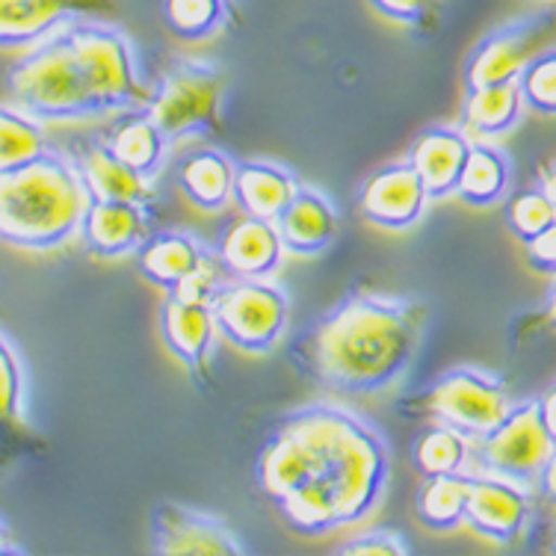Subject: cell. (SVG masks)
Returning a JSON list of instances; mask_svg holds the SVG:
<instances>
[{
	"mask_svg": "<svg viewBox=\"0 0 556 556\" xmlns=\"http://www.w3.org/2000/svg\"><path fill=\"white\" fill-rule=\"evenodd\" d=\"M391 453L362 415L311 403L285 415L257 459V485L290 533L323 539L382 506Z\"/></svg>",
	"mask_w": 556,
	"mask_h": 556,
	"instance_id": "obj_1",
	"label": "cell"
},
{
	"mask_svg": "<svg viewBox=\"0 0 556 556\" xmlns=\"http://www.w3.org/2000/svg\"><path fill=\"white\" fill-rule=\"evenodd\" d=\"M151 92L128 33L96 18L27 48L3 77V104L45 125L128 116L149 104Z\"/></svg>",
	"mask_w": 556,
	"mask_h": 556,
	"instance_id": "obj_2",
	"label": "cell"
},
{
	"mask_svg": "<svg viewBox=\"0 0 556 556\" xmlns=\"http://www.w3.org/2000/svg\"><path fill=\"white\" fill-rule=\"evenodd\" d=\"M427 305L388 293H350L293 338L290 367L311 386L374 396L396 386L420 350Z\"/></svg>",
	"mask_w": 556,
	"mask_h": 556,
	"instance_id": "obj_3",
	"label": "cell"
},
{
	"mask_svg": "<svg viewBox=\"0 0 556 556\" xmlns=\"http://www.w3.org/2000/svg\"><path fill=\"white\" fill-rule=\"evenodd\" d=\"M89 202L77 163L48 151L30 166L0 175V237L22 252H54L84 228Z\"/></svg>",
	"mask_w": 556,
	"mask_h": 556,
	"instance_id": "obj_4",
	"label": "cell"
},
{
	"mask_svg": "<svg viewBox=\"0 0 556 556\" xmlns=\"http://www.w3.org/2000/svg\"><path fill=\"white\" fill-rule=\"evenodd\" d=\"M225 96H228V80L219 65L193 56H178L166 68V75L154 84L146 110L163 130L169 149H175L190 139L223 134Z\"/></svg>",
	"mask_w": 556,
	"mask_h": 556,
	"instance_id": "obj_5",
	"label": "cell"
},
{
	"mask_svg": "<svg viewBox=\"0 0 556 556\" xmlns=\"http://www.w3.org/2000/svg\"><path fill=\"white\" fill-rule=\"evenodd\" d=\"M509 406L513 403L501 376L485 374L480 367H456L432 379L424 391L403 396L396 412L406 420L447 424L471 441H480L501 424Z\"/></svg>",
	"mask_w": 556,
	"mask_h": 556,
	"instance_id": "obj_6",
	"label": "cell"
},
{
	"mask_svg": "<svg viewBox=\"0 0 556 556\" xmlns=\"http://www.w3.org/2000/svg\"><path fill=\"white\" fill-rule=\"evenodd\" d=\"M556 441L542 415V400L513 403L497 427L473 441L477 471L535 489L547 462L554 459Z\"/></svg>",
	"mask_w": 556,
	"mask_h": 556,
	"instance_id": "obj_7",
	"label": "cell"
},
{
	"mask_svg": "<svg viewBox=\"0 0 556 556\" xmlns=\"http://www.w3.org/2000/svg\"><path fill=\"white\" fill-rule=\"evenodd\" d=\"M211 308L216 332L249 355L273 353L290 320L288 290L273 278H231Z\"/></svg>",
	"mask_w": 556,
	"mask_h": 556,
	"instance_id": "obj_8",
	"label": "cell"
},
{
	"mask_svg": "<svg viewBox=\"0 0 556 556\" xmlns=\"http://www.w3.org/2000/svg\"><path fill=\"white\" fill-rule=\"evenodd\" d=\"M556 24V10L518 15L513 22L485 33L465 65V89L503 84L521 77L527 63L542 51V42Z\"/></svg>",
	"mask_w": 556,
	"mask_h": 556,
	"instance_id": "obj_9",
	"label": "cell"
},
{
	"mask_svg": "<svg viewBox=\"0 0 556 556\" xmlns=\"http://www.w3.org/2000/svg\"><path fill=\"white\" fill-rule=\"evenodd\" d=\"M151 554L161 556H235L247 554L235 527L214 513L184 503H154L149 518Z\"/></svg>",
	"mask_w": 556,
	"mask_h": 556,
	"instance_id": "obj_10",
	"label": "cell"
},
{
	"mask_svg": "<svg viewBox=\"0 0 556 556\" xmlns=\"http://www.w3.org/2000/svg\"><path fill=\"white\" fill-rule=\"evenodd\" d=\"M116 12L118 0H0V42L27 51L68 24Z\"/></svg>",
	"mask_w": 556,
	"mask_h": 556,
	"instance_id": "obj_11",
	"label": "cell"
},
{
	"mask_svg": "<svg viewBox=\"0 0 556 556\" xmlns=\"http://www.w3.org/2000/svg\"><path fill=\"white\" fill-rule=\"evenodd\" d=\"M530 518H533L530 489L492 473L473 471L468 509H465L468 530L494 545H513L527 533Z\"/></svg>",
	"mask_w": 556,
	"mask_h": 556,
	"instance_id": "obj_12",
	"label": "cell"
},
{
	"mask_svg": "<svg viewBox=\"0 0 556 556\" xmlns=\"http://www.w3.org/2000/svg\"><path fill=\"white\" fill-rule=\"evenodd\" d=\"M432 202L420 175L408 161L386 163L364 181L358 193V214L376 228L408 231Z\"/></svg>",
	"mask_w": 556,
	"mask_h": 556,
	"instance_id": "obj_13",
	"label": "cell"
},
{
	"mask_svg": "<svg viewBox=\"0 0 556 556\" xmlns=\"http://www.w3.org/2000/svg\"><path fill=\"white\" fill-rule=\"evenodd\" d=\"M161 334L169 353L187 367V374L202 391H214L211 379V350H214L216 320L211 305H193L175 296H163Z\"/></svg>",
	"mask_w": 556,
	"mask_h": 556,
	"instance_id": "obj_14",
	"label": "cell"
},
{
	"mask_svg": "<svg viewBox=\"0 0 556 556\" xmlns=\"http://www.w3.org/2000/svg\"><path fill=\"white\" fill-rule=\"evenodd\" d=\"M471 146L473 142L468 137V130L447 128V125L424 130L412 142L406 161L415 166L432 202H444L450 195H456Z\"/></svg>",
	"mask_w": 556,
	"mask_h": 556,
	"instance_id": "obj_15",
	"label": "cell"
},
{
	"mask_svg": "<svg viewBox=\"0 0 556 556\" xmlns=\"http://www.w3.org/2000/svg\"><path fill=\"white\" fill-rule=\"evenodd\" d=\"M80 235L92 255L125 257L146 247V240L151 237V223L142 204L122 202V199H92Z\"/></svg>",
	"mask_w": 556,
	"mask_h": 556,
	"instance_id": "obj_16",
	"label": "cell"
},
{
	"mask_svg": "<svg viewBox=\"0 0 556 556\" xmlns=\"http://www.w3.org/2000/svg\"><path fill=\"white\" fill-rule=\"evenodd\" d=\"M285 240L278 231V223L261 219V216H247L225 231L219 243V261L225 273L235 278H269L276 276L285 255Z\"/></svg>",
	"mask_w": 556,
	"mask_h": 556,
	"instance_id": "obj_17",
	"label": "cell"
},
{
	"mask_svg": "<svg viewBox=\"0 0 556 556\" xmlns=\"http://www.w3.org/2000/svg\"><path fill=\"white\" fill-rule=\"evenodd\" d=\"M75 163L92 199H122V202H137L142 207L154 202V178L122 161L110 146V139L84 142Z\"/></svg>",
	"mask_w": 556,
	"mask_h": 556,
	"instance_id": "obj_18",
	"label": "cell"
},
{
	"mask_svg": "<svg viewBox=\"0 0 556 556\" xmlns=\"http://www.w3.org/2000/svg\"><path fill=\"white\" fill-rule=\"evenodd\" d=\"M278 231L290 255L317 257L338 240L341 216L320 190L300 187L288 211L278 216Z\"/></svg>",
	"mask_w": 556,
	"mask_h": 556,
	"instance_id": "obj_19",
	"label": "cell"
},
{
	"mask_svg": "<svg viewBox=\"0 0 556 556\" xmlns=\"http://www.w3.org/2000/svg\"><path fill=\"white\" fill-rule=\"evenodd\" d=\"M302 184L296 175L276 161H243L237 163L235 178V204L247 216H261V219H273L285 214L290 202L296 199Z\"/></svg>",
	"mask_w": 556,
	"mask_h": 556,
	"instance_id": "obj_20",
	"label": "cell"
},
{
	"mask_svg": "<svg viewBox=\"0 0 556 556\" xmlns=\"http://www.w3.org/2000/svg\"><path fill=\"white\" fill-rule=\"evenodd\" d=\"M237 163L219 149L190 154L178 172V190L202 214H219L235 202Z\"/></svg>",
	"mask_w": 556,
	"mask_h": 556,
	"instance_id": "obj_21",
	"label": "cell"
},
{
	"mask_svg": "<svg viewBox=\"0 0 556 556\" xmlns=\"http://www.w3.org/2000/svg\"><path fill=\"white\" fill-rule=\"evenodd\" d=\"M207 257H211L207 247L190 231H157L139 249V273L154 288L169 293L181 278L202 267Z\"/></svg>",
	"mask_w": 556,
	"mask_h": 556,
	"instance_id": "obj_22",
	"label": "cell"
},
{
	"mask_svg": "<svg viewBox=\"0 0 556 556\" xmlns=\"http://www.w3.org/2000/svg\"><path fill=\"white\" fill-rule=\"evenodd\" d=\"M525 92L521 80H503V84L465 89L462 101V128L480 137H503L525 118Z\"/></svg>",
	"mask_w": 556,
	"mask_h": 556,
	"instance_id": "obj_23",
	"label": "cell"
},
{
	"mask_svg": "<svg viewBox=\"0 0 556 556\" xmlns=\"http://www.w3.org/2000/svg\"><path fill=\"white\" fill-rule=\"evenodd\" d=\"M471 477L473 473L468 471L424 477V485L415 497V513L429 533H453L465 525Z\"/></svg>",
	"mask_w": 556,
	"mask_h": 556,
	"instance_id": "obj_24",
	"label": "cell"
},
{
	"mask_svg": "<svg viewBox=\"0 0 556 556\" xmlns=\"http://www.w3.org/2000/svg\"><path fill=\"white\" fill-rule=\"evenodd\" d=\"M509 178H513L509 157L497 146L473 142L456 195L471 207H492L509 190Z\"/></svg>",
	"mask_w": 556,
	"mask_h": 556,
	"instance_id": "obj_25",
	"label": "cell"
},
{
	"mask_svg": "<svg viewBox=\"0 0 556 556\" xmlns=\"http://www.w3.org/2000/svg\"><path fill=\"white\" fill-rule=\"evenodd\" d=\"M110 146L122 161L142 172V175H149V178L161 175L166 151H169V142L163 137V130L157 128V122L149 116L146 108L137 110V113H128V118L113 130Z\"/></svg>",
	"mask_w": 556,
	"mask_h": 556,
	"instance_id": "obj_26",
	"label": "cell"
},
{
	"mask_svg": "<svg viewBox=\"0 0 556 556\" xmlns=\"http://www.w3.org/2000/svg\"><path fill=\"white\" fill-rule=\"evenodd\" d=\"M473 459V441L447 424H429L412 447V465L420 477L465 473Z\"/></svg>",
	"mask_w": 556,
	"mask_h": 556,
	"instance_id": "obj_27",
	"label": "cell"
},
{
	"mask_svg": "<svg viewBox=\"0 0 556 556\" xmlns=\"http://www.w3.org/2000/svg\"><path fill=\"white\" fill-rule=\"evenodd\" d=\"M51 151L45 122L3 104L0 110V175L30 166Z\"/></svg>",
	"mask_w": 556,
	"mask_h": 556,
	"instance_id": "obj_28",
	"label": "cell"
},
{
	"mask_svg": "<svg viewBox=\"0 0 556 556\" xmlns=\"http://www.w3.org/2000/svg\"><path fill=\"white\" fill-rule=\"evenodd\" d=\"M163 22L184 42H204L231 22L228 0H163Z\"/></svg>",
	"mask_w": 556,
	"mask_h": 556,
	"instance_id": "obj_29",
	"label": "cell"
},
{
	"mask_svg": "<svg viewBox=\"0 0 556 556\" xmlns=\"http://www.w3.org/2000/svg\"><path fill=\"white\" fill-rule=\"evenodd\" d=\"M556 223V204L554 199L542 190V187H530L515 193L506 204V228L513 231L515 240H533L535 235H542L547 225Z\"/></svg>",
	"mask_w": 556,
	"mask_h": 556,
	"instance_id": "obj_30",
	"label": "cell"
},
{
	"mask_svg": "<svg viewBox=\"0 0 556 556\" xmlns=\"http://www.w3.org/2000/svg\"><path fill=\"white\" fill-rule=\"evenodd\" d=\"M24 396H27L24 362L10 334L3 332V341H0V417H3L7 429H24Z\"/></svg>",
	"mask_w": 556,
	"mask_h": 556,
	"instance_id": "obj_31",
	"label": "cell"
},
{
	"mask_svg": "<svg viewBox=\"0 0 556 556\" xmlns=\"http://www.w3.org/2000/svg\"><path fill=\"white\" fill-rule=\"evenodd\" d=\"M518 80H521L527 110L542 113V116H556V48L539 51Z\"/></svg>",
	"mask_w": 556,
	"mask_h": 556,
	"instance_id": "obj_32",
	"label": "cell"
},
{
	"mask_svg": "<svg viewBox=\"0 0 556 556\" xmlns=\"http://www.w3.org/2000/svg\"><path fill=\"white\" fill-rule=\"evenodd\" d=\"M370 7L388 22L417 33H432L441 18V0H370Z\"/></svg>",
	"mask_w": 556,
	"mask_h": 556,
	"instance_id": "obj_33",
	"label": "cell"
},
{
	"mask_svg": "<svg viewBox=\"0 0 556 556\" xmlns=\"http://www.w3.org/2000/svg\"><path fill=\"white\" fill-rule=\"evenodd\" d=\"M223 269V261L216 255H211L202 267H195L190 276L181 278V281L169 290V296H175V300L181 302H193V305H214L216 293H219V288L225 285L223 276H219Z\"/></svg>",
	"mask_w": 556,
	"mask_h": 556,
	"instance_id": "obj_34",
	"label": "cell"
},
{
	"mask_svg": "<svg viewBox=\"0 0 556 556\" xmlns=\"http://www.w3.org/2000/svg\"><path fill=\"white\" fill-rule=\"evenodd\" d=\"M338 554H355V556H400L412 554L406 539L400 530H370V533L350 539L346 545L338 547Z\"/></svg>",
	"mask_w": 556,
	"mask_h": 556,
	"instance_id": "obj_35",
	"label": "cell"
},
{
	"mask_svg": "<svg viewBox=\"0 0 556 556\" xmlns=\"http://www.w3.org/2000/svg\"><path fill=\"white\" fill-rule=\"evenodd\" d=\"M525 255L530 269L542 273V276H556V223L547 225L533 240H527Z\"/></svg>",
	"mask_w": 556,
	"mask_h": 556,
	"instance_id": "obj_36",
	"label": "cell"
},
{
	"mask_svg": "<svg viewBox=\"0 0 556 556\" xmlns=\"http://www.w3.org/2000/svg\"><path fill=\"white\" fill-rule=\"evenodd\" d=\"M535 489L545 494L547 501L556 503V453H554V459L547 462V468L542 471V480H539V485H535Z\"/></svg>",
	"mask_w": 556,
	"mask_h": 556,
	"instance_id": "obj_37",
	"label": "cell"
},
{
	"mask_svg": "<svg viewBox=\"0 0 556 556\" xmlns=\"http://www.w3.org/2000/svg\"><path fill=\"white\" fill-rule=\"evenodd\" d=\"M542 415H545L547 429H551V435H554L556 441V386L542 396Z\"/></svg>",
	"mask_w": 556,
	"mask_h": 556,
	"instance_id": "obj_38",
	"label": "cell"
},
{
	"mask_svg": "<svg viewBox=\"0 0 556 556\" xmlns=\"http://www.w3.org/2000/svg\"><path fill=\"white\" fill-rule=\"evenodd\" d=\"M542 323L551 326V329H556V276L551 290H547V302H545V308H542Z\"/></svg>",
	"mask_w": 556,
	"mask_h": 556,
	"instance_id": "obj_39",
	"label": "cell"
},
{
	"mask_svg": "<svg viewBox=\"0 0 556 556\" xmlns=\"http://www.w3.org/2000/svg\"><path fill=\"white\" fill-rule=\"evenodd\" d=\"M539 187H542V190H545V193L551 195V199H554V204H556V161L551 163V166H545V169H542Z\"/></svg>",
	"mask_w": 556,
	"mask_h": 556,
	"instance_id": "obj_40",
	"label": "cell"
},
{
	"mask_svg": "<svg viewBox=\"0 0 556 556\" xmlns=\"http://www.w3.org/2000/svg\"><path fill=\"white\" fill-rule=\"evenodd\" d=\"M551 551H554V554H556V533H554V542H551Z\"/></svg>",
	"mask_w": 556,
	"mask_h": 556,
	"instance_id": "obj_41",
	"label": "cell"
}]
</instances>
